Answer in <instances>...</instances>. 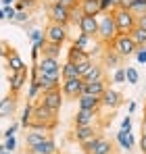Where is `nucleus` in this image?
Instances as JSON below:
<instances>
[{
	"label": "nucleus",
	"instance_id": "f257e3e1",
	"mask_svg": "<svg viewBox=\"0 0 146 154\" xmlns=\"http://www.w3.org/2000/svg\"><path fill=\"white\" fill-rule=\"evenodd\" d=\"M56 127V112L50 110L48 106L42 102L33 104V112H31V121L27 129H40V131H52Z\"/></svg>",
	"mask_w": 146,
	"mask_h": 154
},
{
	"label": "nucleus",
	"instance_id": "f03ea898",
	"mask_svg": "<svg viewBox=\"0 0 146 154\" xmlns=\"http://www.w3.org/2000/svg\"><path fill=\"white\" fill-rule=\"evenodd\" d=\"M98 29H96V40L102 46H111V42L119 35L117 27H115V19H113V11L111 13H100L98 15Z\"/></svg>",
	"mask_w": 146,
	"mask_h": 154
},
{
	"label": "nucleus",
	"instance_id": "7ed1b4c3",
	"mask_svg": "<svg viewBox=\"0 0 146 154\" xmlns=\"http://www.w3.org/2000/svg\"><path fill=\"white\" fill-rule=\"evenodd\" d=\"M113 19H115L117 33H129V31L136 27V17H134L125 6H117V8H113Z\"/></svg>",
	"mask_w": 146,
	"mask_h": 154
},
{
	"label": "nucleus",
	"instance_id": "20e7f679",
	"mask_svg": "<svg viewBox=\"0 0 146 154\" xmlns=\"http://www.w3.org/2000/svg\"><path fill=\"white\" fill-rule=\"evenodd\" d=\"M111 48L117 52L121 58H127V56L136 54V50H138V46L134 44V40H132L127 33H119V35L111 42Z\"/></svg>",
	"mask_w": 146,
	"mask_h": 154
},
{
	"label": "nucleus",
	"instance_id": "39448f33",
	"mask_svg": "<svg viewBox=\"0 0 146 154\" xmlns=\"http://www.w3.org/2000/svg\"><path fill=\"white\" fill-rule=\"evenodd\" d=\"M36 69L44 75H52V77H61V65H59V58H50V56H44L40 54V58L33 63Z\"/></svg>",
	"mask_w": 146,
	"mask_h": 154
},
{
	"label": "nucleus",
	"instance_id": "423d86ee",
	"mask_svg": "<svg viewBox=\"0 0 146 154\" xmlns=\"http://www.w3.org/2000/svg\"><path fill=\"white\" fill-rule=\"evenodd\" d=\"M44 38H46V42H52V44H63L67 40V25L50 21L44 29Z\"/></svg>",
	"mask_w": 146,
	"mask_h": 154
},
{
	"label": "nucleus",
	"instance_id": "0eeeda50",
	"mask_svg": "<svg viewBox=\"0 0 146 154\" xmlns=\"http://www.w3.org/2000/svg\"><path fill=\"white\" fill-rule=\"evenodd\" d=\"M81 90H84V79H81V77L63 79V83H61V94H63L65 98H71V100H75V98L81 94Z\"/></svg>",
	"mask_w": 146,
	"mask_h": 154
},
{
	"label": "nucleus",
	"instance_id": "6e6552de",
	"mask_svg": "<svg viewBox=\"0 0 146 154\" xmlns=\"http://www.w3.org/2000/svg\"><path fill=\"white\" fill-rule=\"evenodd\" d=\"M48 15H50V21H52V23L69 25V21H71V13H69V8L61 6L59 2H52V4L48 6Z\"/></svg>",
	"mask_w": 146,
	"mask_h": 154
},
{
	"label": "nucleus",
	"instance_id": "1a4fd4ad",
	"mask_svg": "<svg viewBox=\"0 0 146 154\" xmlns=\"http://www.w3.org/2000/svg\"><path fill=\"white\" fill-rule=\"evenodd\" d=\"M40 102L44 104V106H48L50 110L59 112V110H61V104H63V94H61V88H56V90H48V92H42Z\"/></svg>",
	"mask_w": 146,
	"mask_h": 154
},
{
	"label": "nucleus",
	"instance_id": "9d476101",
	"mask_svg": "<svg viewBox=\"0 0 146 154\" xmlns=\"http://www.w3.org/2000/svg\"><path fill=\"white\" fill-rule=\"evenodd\" d=\"M121 104H123L121 92H117V90H109V88L102 92V96H100V106H106V108L115 110V108L121 106Z\"/></svg>",
	"mask_w": 146,
	"mask_h": 154
},
{
	"label": "nucleus",
	"instance_id": "9b49d317",
	"mask_svg": "<svg viewBox=\"0 0 146 154\" xmlns=\"http://www.w3.org/2000/svg\"><path fill=\"white\" fill-rule=\"evenodd\" d=\"M79 33L88 35V38H96V29H98V17H92V15H81L79 19Z\"/></svg>",
	"mask_w": 146,
	"mask_h": 154
},
{
	"label": "nucleus",
	"instance_id": "f8f14e48",
	"mask_svg": "<svg viewBox=\"0 0 146 154\" xmlns=\"http://www.w3.org/2000/svg\"><path fill=\"white\" fill-rule=\"evenodd\" d=\"M17 110V94H8L0 100V119L13 117Z\"/></svg>",
	"mask_w": 146,
	"mask_h": 154
},
{
	"label": "nucleus",
	"instance_id": "ddd939ff",
	"mask_svg": "<svg viewBox=\"0 0 146 154\" xmlns=\"http://www.w3.org/2000/svg\"><path fill=\"white\" fill-rule=\"evenodd\" d=\"M46 137H50V131L27 129V133H25V146H27V150H29V148H33V146H38V144H42Z\"/></svg>",
	"mask_w": 146,
	"mask_h": 154
},
{
	"label": "nucleus",
	"instance_id": "4468645a",
	"mask_svg": "<svg viewBox=\"0 0 146 154\" xmlns=\"http://www.w3.org/2000/svg\"><path fill=\"white\" fill-rule=\"evenodd\" d=\"M98 133H100V131H98L94 125H75V129H73V137H75L79 144H84L86 140L94 137Z\"/></svg>",
	"mask_w": 146,
	"mask_h": 154
},
{
	"label": "nucleus",
	"instance_id": "2eb2a0df",
	"mask_svg": "<svg viewBox=\"0 0 146 154\" xmlns=\"http://www.w3.org/2000/svg\"><path fill=\"white\" fill-rule=\"evenodd\" d=\"M98 119V110H90V108H79L75 115V125H94Z\"/></svg>",
	"mask_w": 146,
	"mask_h": 154
},
{
	"label": "nucleus",
	"instance_id": "dca6fc26",
	"mask_svg": "<svg viewBox=\"0 0 146 154\" xmlns=\"http://www.w3.org/2000/svg\"><path fill=\"white\" fill-rule=\"evenodd\" d=\"M25 81H27V67L21 69V71H17V73H11V77H8L11 94H19V90L25 85Z\"/></svg>",
	"mask_w": 146,
	"mask_h": 154
},
{
	"label": "nucleus",
	"instance_id": "f3484780",
	"mask_svg": "<svg viewBox=\"0 0 146 154\" xmlns=\"http://www.w3.org/2000/svg\"><path fill=\"white\" fill-rule=\"evenodd\" d=\"M6 63H8V71H11V73H17V71L25 69L23 58L17 54V50H13V48L6 50Z\"/></svg>",
	"mask_w": 146,
	"mask_h": 154
},
{
	"label": "nucleus",
	"instance_id": "a211bd4d",
	"mask_svg": "<svg viewBox=\"0 0 146 154\" xmlns=\"http://www.w3.org/2000/svg\"><path fill=\"white\" fill-rule=\"evenodd\" d=\"M77 8L81 11V15H92V17L100 15V2L98 0H79Z\"/></svg>",
	"mask_w": 146,
	"mask_h": 154
},
{
	"label": "nucleus",
	"instance_id": "6ab92c4d",
	"mask_svg": "<svg viewBox=\"0 0 146 154\" xmlns=\"http://www.w3.org/2000/svg\"><path fill=\"white\" fill-rule=\"evenodd\" d=\"M77 104H79V108H90V110H98L100 108V98L98 96H90V94H79L77 98Z\"/></svg>",
	"mask_w": 146,
	"mask_h": 154
},
{
	"label": "nucleus",
	"instance_id": "aec40b11",
	"mask_svg": "<svg viewBox=\"0 0 146 154\" xmlns=\"http://www.w3.org/2000/svg\"><path fill=\"white\" fill-rule=\"evenodd\" d=\"M29 154H59V150H56V144L52 142V137H46L42 144L29 148Z\"/></svg>",
	"mask_w": 146,
	"mask_h": 154
},
{
	"label": "nucleus",
	"instance_id": "412c9836",
	"mask_svg": "<svg viewBox=\"0 0 146 154\" xmlns=\"http://www.w3.org/2000/svg\"><path fill=\"white\" fill-rule=\"evenodd\" d=\"M106 90V83H104V79H96V81H90V83H86L84 81V94H90V96H102V92Z\"/></svg>",
	"mask_w": 146,
	"mask_h": 154
},
{
	"label": "nucleus",
	"instance_id": "4be33fe9",
	"mask_svg": "<svg viewBox=\"0 0 146 154\" xmlns=\"http://www.w3.org/2000/svg\"><path fill=\"white\" fill-rule=\"evenodd\" d=\"M67 60H71L73 65H81V63L92 60V56L86 54L84 50H79V48H75V46L71 44V48H69V52H67Z\"/></svg>",
	"mask_w": 146,
	"mask_h": 154
},
{
	"label": "nucleus",
	"instance_id": "5701e85b",
	"mask_svg": "<svg viewBox=\"0 0 146 154\" xmlns=\"http://www.w3.org/2000/svg\"><path fill=\"white\" fill-rule=\"evenodd\" d=\"M90 154H113V144H111L106 137L98 135L96 144H94V148L90 150Z\"/></svg>",
	"mask_w": 146,
	"mask_h": 154
},
{
	"label": "nucleus",
	"instance_id": "b1692460",
	"mask_svg": "<svg viewBox=\"0 0 146 154\" xmlns=\"http://www.w3.org/2000/svg\"><path fill=\"white\" fill-rule=\"evenodd\" d=\"M127 35L134 40V44H136L138 48H144V46H146V29H144V27L136 25L129 33H127Z\"/></svg>",
	"mask_w": 146,
	"mask_h": 154
},
{
	"label": "nucleus",
	"instance_id": "393cba45",
	"mask_svg": "<svg viewBox=\"0 0 146 154\" xmlns=\"http://www.w3.org/2000/svg\"><path fill=\"white\" fill-rule=\"evenodd\" d=\"M86 83H90V81H96V79H104V69L100 67V65H94L92 63V67L86 71V75L81 77Z\"/></svg>",
	"mask_w": 146,
	"mask_h": 154
},
{
	"label": "nucleus",
	"instance_id": "a878e982",
	"mask_svg": "<svg viewBox=\"0 0 146 154\" xmlns=\"http://www.w3.org/2000/svg\"><path fill=\"white\" fill-rule=\"evenodd\" d=\"M102 60H104V65H113V67H121V56L117 54V52L113 50L111 46H106V50L102 52Z\"/></svg>",
	"mask_w": 146,
	"mask_h": 154
},
{
	"label": "nucleus",
	"instance_id": "bb28decb",
	"mask_svg": "<svg viewBox=\"0 0 146 154\" xmlns=\"http://www.w3.org/2000/svg\"><path fill=\"white\" fill-rule=\"evenodd\" d=\"M125 8L134 15V17H140L146 13V0H127Z\"/></svg>",
	"mask_w": 146,
	"mask_h": 154
},
{
	"label": "nucleus",
	"instance_id": "cd10ccee",
	"mask_svg": "<svg viewBox=\"0 0 146 154\" xmlns=\"http://www.w3.org/2000/svg\"><path fill=\"white\" fill-rule=\"evenodd\" d=\"M61 77H63V79H75V77H79L77 65H73L71 60H67V63L61 67Z\"/></svg>",
	"mask_w": 146,
	"mask_h": 154
},
{
	"label": "nucleus",
	"instance_id": "c85d7f7f",
	"mask_svg": "<svg viewBox=\"0 0 146 154\" xmlns=\"http://www.w3.org/2000/svg\"><path fill=\"white\" fill-rule=\"evenodd\" d=\"M42 48H44V50H42V54H44V56H50V58H59V54H61V44L46 42Z\"/></svg>",
	"mask_w": 146,
	"mask_h": 154
},
{
	"label": "nucleus",
	"instance_id": "c756f323",
	"mask_svg": "<svg viewBox=\"0 0 146 154\" xmlns=\"http://www.w3.org/2000/svg\"><path fill=\"white\" fill-rule=\"evenodd\" d=\"M129 133L132 131H123V129L117 133V142H119V146H121L123 150H132L134 148V144L129 142Z\"/></svg>",
	"mask_w": 146,
	"mask_h": 154
},
{
	"label": "nucleus",
	"instance_id": "7c9ffc66",
	"mask_svg": "<svg viewBox=\"0 0 146 154\" xmlns=\"http://www.w3.org/2000/svg\"><path fill=\"white\" fill-rule=\"evenodd\" d=\"M138 79H140V75H138V71H136L134 67H125V81H127L129 85H136Z\"/></svg>",
	"mask_w": 146,
	"mask_h": 154
},
{
	"label": "nucleus",
	"instance_id": "2f4dec72",
	"mask_svg": "<svg viewBox=\"0 0 146 154\" xmlns=\"http://www.w3.org/2000/svg\"><path fill=\"white\" fill-rule=\"evenodd\" d=\"M31 112H33V104H27V106H25V110H23V117H21V123H19V125H21V127H29V121H31Z\"/></svg>",
	"mask_w": 146,
	"mask_h": 154
},
{
	"label": "nucleus",
	"instance_id": "473e14b6",
	"mask_svg": "<svg viewBox=\"0 0 146 154\" xmlns=\"http://www.w3.org/2000/svg\"><path fill=\"white\" fill-rule=\"evenodd\" d=\"M100 2V13H111L117 6V0H98Z\"/></svg>",
	"mask_w": 146,
	"mask_h": 154
},
{
	"label": "nucleus",
	"instance_id": "72a5a7b5",
	"mask_svg": "<svg viewBox=\"0 0 146 154\" xmlns=\"http://www.w3.org/2000/svg\"><path fill=\"white\" fill-rule=\"evenodd\" d=\"M38 94H40V85H38L36 79H31V81H29V94H27V98H29V100H36Z\"/></svg>",
	"mask_w": 146,
	"mask_h": 154
},
{
	"label": "nucleus",
	"instance_id": "f704fd0d",
	"mask_svg": "<svg viewBox=\"0 0 146 154\" xmlns=\"http://www.w3.org/2000/svg\"><path fill=\"white\" fill-rule=\"evenodd\" d=\"M113 81H115V83H125V67H119V69L113 73Z\"/></svg>",
	"mask_w": 146,
	"mask_h": 154
},
{
	"label": "nucleus",
	"instance_id": "c9c22d12",
	"mask_svg": "<svg viewBox=\"0 0 146 154\" xmlns=\"http://www.w3.org/2000/svg\"><path fill=\"white\" fill-rule=\"evenodd\" d=\"M38 2L36 0H17L15 2V11H23L25 6H36Z\"/></svg>",
	"mask_w": 146,
	"mask_h": 154
},
{
	"label": "nucleus",
	"instance_id": "e433bc0d",
	"mask_svg": "<svg viewBox=\"0 0 146 154\" xmlns=\"http://www.w3.org/2000/svg\"><path fill=\"white\" fill-rule=\"evenodd\" d=\"M17 148V140H15V135H11V137H6V142H4V150H8V152H13Z\"/></svg>",
	"mask_w": 146,
	"mask_h": 154
},
{
	"label": "nucleus",
	"instance_id": "4c0bfd02",
	"mask_svg": "<svg viewBox=\"0 0 146 154\" xmlns=\"http://www.w3.org/2000/svg\"><path fill=\"white\" fill-rule=\"evenodd\" d=\"M13 21H17V23H25V21H29V13H25V11H17V15H15Z\"/></svg>",
	"mask_w": 146,
	"mask_h": 154
},
{
	"label": "nucleus",
	"instance_id": "58836bf2",
	"mask_svg": "<svg viewBox=\"0 0 146 154\" xmlns=\"http://www.w3.org/2000/svg\"><path fill=\"white\" fill-rule=\"evenodd\" d=\"M29 40H31V42L44 40V31H40V29H31V31H29Z\"/></svg>",
	"mask_w": 146,
	"mask_h": 154
},
{
	"label": "nucleus",
	"instance_id": "ea45409f",
	"mask_svg": "<svg viewBox=\"0 0 146 154\" xmlns=\"http://www.w3.org/2000/svg\"><path fill=\"white\" fill-rule=\"evenodd\" d=\"M4 8V19H15V15H17V11H15V6H2Z\"/></svg>",
	"mask_w": 146,
	"mask_h": 154
},
{
	"label": "nucleus",
	"instance_id": "a19ab883",
	"mask_svg": "<svg viewBox=\"0 0 146 154\" xmlns=\"http://www.w3.org/2000/svg\"><path fill=\"white\" fill-rule=\"evenodd\" d=\"M69 13H71V21H69V23H79V19H81V11L75 6V8L69 11Z\"/></svg>",
	"mask_w": 146,
	"mask_h": 154
},
{
	"label": "nucleus",
	"instance_id": "79ce46f5",
	"mask_svg": "<svg viewBox=\"0 0 146 154\" xmlns=\"http://www.w3.org/2000/svg\"><path fill=\"white\" fill-rule=\"evenodd\" d=\"M56 2H59L61 6H65V8H69V11H71V8L77 6V2H79V0H56Z\"/></svg>",
	"mask_w": 146,
	"mask_h": 154
},
{
	"label": "nucleus",
	"instance_id": "37998d69",
	"mask_svg": "<svg viewBox=\"0 0 146 154\" xmlns=\"http://www.w3.org/2000/svg\"><path fill=\"white\" fill-rule=\"evenodd\" d=\"M92 67V60H88V63H81V65H77V71H79V77L86 75V71Z\"/></svg>",
	"mask_w": 146,
	"mask_h": 154
},
{
	"label": "nucleus",
	"instance_id": "c03bdc74",
	"mask_svg": "<svg viewBox=\"0 0 146 154\" xmlns=\"http://www.w3.org/2000/svg\"><path fill=\"white\" fill-rule=\"evenodd\" d=\"M136 58H138V63H146V46L136 50Z\"/></svg>",
	"mask_w": 146,
	"mask_h": 154
},
{
	"label": "nucleus",
	"instance_id": "a18cd8bd",
	"mask_svg": "<svg viewBox=\"0 0 146 154\" xmlns=\"http://www.w3.org/2000/svg\"><path fill=\"white\" fill-rule=\"evenodd\" d=\"M19 129V123H13L11 127H6V131H4V137H11V135H15V131Z\"/></svg>",
	"mask_w": 146,
	"mask_h": 154
},
{
	"label": "nucleus",
	"instance_id": "49530a36",
	"mask_svg": "<svg viewBox=\"0 0 146 154\" xmlns=\"http://www.w3.org/2000/svg\"><path fill=\"white\" fill-rule=\"evenodd\" d=\"M121 129L123 131H132V117H125V119H123Z\"/></svg>",
	"mask_w": 146,
	"mask_h": 154
},
{
	"label": "nucleus",
	"instance_id": "de8ad7c7",
	"mask_svg": "<svg viewBox=\"0 0 146 154\" xmlns=\"http://www.w3.org/2000/svg\"><path fill=\"white\" fill-rule=\"evenodd\" d=\"M136 25H140V27H144V29H146V13H144V15H140V17H136Z\"/></svg>",
	"mask_w": 146,
	"mask_h": 154
},
{
	"label": "nucleus",
	"instance_id": "09e8293b",
	"mask_svg": "<svg viewBox=\"0 0 146 154\" xmlns=\"http://www.w3.org/2000/svg\"><path fill=\"white\" fill-rule=\"evenodd\" d=\"M140 150L146 154V133H142V137H140Z\"/></svg>",
	"mask_w": 146,
	"mask_h": 154
},
{
	"label": "nucleus",
	"instance_id": "8fccbe9b",
	"mask_svg": "<svg viewBox=\"0 0 146 154\" xmlns=\"http://www.w3.org/2000/svg\"><path fill=\"white\" fill-rule=\"evenodd\" d=\"M6 50H8V46L0 42V58H2V56H6Z\"/></svg>",
	"mask_w": 146,
	"mask_h": 154
},
{
	"label": "nucleus",
	"instance_id": "3c124183",
	"mask_svg": "<svg viewBox=\"0 0 146 154\" xmlns=\"http://www.w3.org/2000/svg\"><path fill=\"white\" fill-rule=\"evenodd\" d=\"M15 2H17V0H0V4H2V6H13Z\"/></svg>",
	"mask_w": 146,
	"mask_h": 154
},
{
	"label": "nucleus",
	"instance_id": "603ef678",
	"mask_svg": "<svg viewBox=\"0 0 146 154\" xmlns=\"http://www.w3.org/2000/svg\"><path fill=\"white\" fill-rule=\"evenodd\" d=\"M2 19H4V8L0 6V21H2Z\"/></svg>",
	"mask_w": 146,
	"mask_h": 154
},
{
	"label": "nucleus",
	"instance_id": "864d4df0",
	"mask_svg": "<svg viewBox=\"0 0 146 154\" xmlns=\"http://www.w3.org/2000/svg\"><path fill=\"white\" fill-rule=\"evenodd\" d=\"M142 133H146V121L142 123Z\"/></svg>",
	"mask_w": 146,
	"mask_h": 154
},
{
	"label": "nucleus",
	"instance_id": "5fc2aeb1",
	"mask_svg": "<svg viewBox=\"0 0 146 154\" xmlns=\"http://www.w3.org/2000/svg\"><path fill=\"white\" fill-rule=\"evenodd\" d=\"M4 152V144H0V154Z\"/></svg>",
	"mask_w": 146,
	"mask_h": 154
},
{
	"label": "nucleus",
	"instance_id": "6e6d98bb",
	"mask_svg": "<svg viewBox=\"0 0 146 154\" xmlns=\"http://www.w3.org/2000/svg\"><path fill=\"white\" fill-rule=\"evenodd\" d=\"M2 154H13V152H8V150H4V152H2Z\"/></svg>",
	"mask_w": 146,
	"mask_h": 154
},
{
	"label": "nucleus",
	"instance_id": "4d7b16f0",
	"mask_svg": "<svg viewBox=\"0 0 146 154\" xmlns=\"http://www.w3.org/2000/svg\"><path fill=\"white\" fill-rule=\"evenodd\" d=\"M144 121H146V106H144Z\"/></svg>",
	"mask_w": 146,
	"mask_h": 154
},
{
	"label": "nucleus",
	"instance_id": "13d9d810",
	"mask_svg": "<svg viewBox=\"0 0 146 154\" xmlns=\"http://www.w3.org/2000/svg\"><path fill=\"white\" fill-rule=\"evenodd\" d=\"M0 6H2V4H0Z\"/></svg>",
	"mask_w": 146,
	"mask_h": 154
}]
</instances>
